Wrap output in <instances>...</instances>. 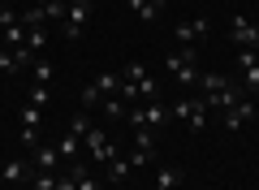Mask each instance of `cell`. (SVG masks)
<instances>
[{
	"instance_id": "4dcf8cb0",
	"label": "cell",
	"mask_w": 259,
	"mask_h": 190,
	"mask_svg": "<svg viewBox=\"0 0 259 190\" xmlns=\"http://www.w3.org/2000/svg\"><path fill=\"white\" fill-rule=\"evenodd\" d=\"M151 5H156V9H164V5H168V0H151Z\"/></svg>"
},
{
	"instance_id": "9c48e42d",
	"label": "cell",
	"mask_w": 259,
	"mask_h": 190,
	"mask_svg": "<svg viewBox=\"0 0 259 190\" xmlns=\"http://www.w3.org/2000/svg\"><path fill=\"white\" fill-rule=\"evenodd\" d=\"M56 164H61L56 143H39L35 151H30V169H35V173H56Z\"/></svg>"
},
{
	"instance_id": "44dd1931",
	"label": "cell",
	"mask_w": 259,
	"mask_h": 190,
	"mask_svg": "<svg viewBox=\"0 0 259 190\" xmlns=\"http://www.w3.org/2000/svg\"><path fill=\"white\" fill-rule=\"evenodd\" d=\"M125 173H130V160H125V156H117V160H108V186H117V181H125Z\"/></svg>"
},
{
	"instance_id": "83f0119b",
	"label": "cell",
	"mask_w": 259,
	"mask_h": 190,
	"mask_svg": "<svg viewBox=\"0 0 259 190\" xmlns=\"http://www.w3.org/2000/svg\"><path fill=\"white\" fill-rule=\"evenodd\" d=\"M56 190H78V177H74L69 169H65V173H56Z\"/></svg>"
},
{
	"instance_id": "3957f363",
	"label": "cell",
	"mask_w": 259,
	"mask_h": 190,
	"mask_svg": "<svg viewBox=\"0 0 259 190\" xmlns=\"http://www.w3.org/2000/svg\"><path fill=\"white\" fill-rule=\"evenodd\" d=\"M238 73H242V91L259 95V52L255 48H238Z\"/></svg>"
},
{
	"instance_id": "8fae6325",
	"label": "cell",
	"mask_w": 259,
	"mask_h": 190,
	"mask_svg": "<svg viewBox=\"0 0 259 190\" xmlns=\"http://www.w3.org/2000/svg\"><path fill=\"white\" fill-rule=\"evenodd\" d=\"M139 112H143V126H151V130H156V126H164V121H173V112H168L160 100H151L147 108H139ZM134 130H139V126H134Z\"/></svg>"
},
{
	"instance_id": "4fadbf2b",
	"label": "cell",
	"mask_w": 259,
	"mask_h": 190,
	"mask_svg": "<svg viewBox=\"0 0 259 190\" xmlns=\"http://www.w3.org/2000/svg\"><path fill=\"white\" fill-rule=\"evenodd\" d=\"M182 181H186V173L177 169V164H164V169L156 173V190H182Z\"/></svg>"
},
{
	"instance_id": "1f68e13d",
	"label": "cell",
	"mask_w": 259,
	"mask_h": 190,
	"mask_svg": "<svg viewBox=\"0 0 259 190\" xmlns=\"http://www.w3.org/2000/svg\"><path fill=\"white\" fill-rule=\"evenodd\" d=\"M30 5H52V0H30Z\"/></svg>"
},
{
	"instance_id": "ba28073f",
	"label": "cell",
	"mask_w": 259,
	"mask_h": 190,
	"mask_svg": "<svg viewBox=\"0 0 259 190\" xmlns=\"http://www.w3.org/2000/svg\"><path fill=\"white\" fill-rule=\"evenodd\" d=\"M207 26H212L207 18H194V22H177V26H173V35H177V44H203V39H207Z\"/></svg>"
},
{
	"instance_id": "5b68a950",
	"label": "cell",
	"mask_w": 259,
	"mask_h": 190,
	"mask_svg": "<svg viewBox=\"0 0 259 190\" xmlns=\"http://www.w3.org/2000/svg\"><path fill=\"white\" fill-rule=\"evenodd\" d=\"M82 147L91 151V160H95V164H108V160H117V147H112L108 138H104V130H95V126H91V134L82 138Z\"/></svg>"
},
{
	"instance_id": "f1b7e54d",
	"label": "cell",
	"mask_w": 259,
	"mask_h": 190,
	"mask_svg": "<svg viewBox=\"0 0 259 190\" xmlns=\"http://www.w3.org/2000/svg\"><path fill=\"white\" fill-rule=\"evenodd\" d=\"M78 190H108V186H104L100 177H91V173H82V177H78Z\"/></svg>"
},
{
	"instance_id": "d6986e66",
	"label": "cell",
	"mask_w": 259,
	"mask_h": 190,
	"mask_svg": "<svg viewBox=\"0 0 259 190\" xmlns=\"http://www.w3.org/2000/svg\"><path fill=\"white\" fill-rule=\"evenodd\" d=\"M44 126V108H35V104H22V130H39Z\"/></svg>"
},
{
	"instance_id": "e0dca14e",
	"label": "cell",
	"mask_w": 259,
	"mask_h": 190,
	"mask_svg": "<svg viewBox=\"0 0 259 190\" xmlns=\"http://www.w3.org/2000/svg\"><path fill=\"white\" fill-rule=\"evenodd\" d=\"M100 108H104V117H108V121H121V117H125V112H130V104L121 100V95H108V100H104Z\"/></svg>"
},
{
	"instance_id": "7a4b0ae2",
	"label": "cell",
	"mask_w": 259,
	"mask_h": 190,
	"mask_svg": "<svg viewBox=\"0 0 259 190\" xmlns=\"http://www.w3.org/2000/svg\"><path fill=\"white\" fill-rule=\"evenodd\" d=\"M91 13H95L91 0H65V22H61V30H65V39H69V44H78V39H82Z\"/></svg>"
},
{
	"instance_id": "f546056e",
	"label": "cell",
	"mask_w": 259,
	"mask_h": 190,
	"mask_svg": "<svg viewBox=\"0 0 259 190\" xmlns=\"http://www.w3.org/2000/svg\"><path fill=\"white\" fill-rule=\"evenodd\" d=\"M13 22H18V13H13V9H5V5H0V30H5V26H13Z\"/></svg>"
},
{
	"instance_id": "277c9868",
	"label": "cell",
	"mask_w": 259,
	"mask_h": 190,
	"mask_svg": "<svg viewBox=\"0 0 259 190\" xmlns=\"http://www.w3.org/2000/svg\"><path fill=\"white\" fill-rule=\"evenodd\" d=\"M229 39L238 48H255L259 52V26L250 18H242V13H233V22H229Z\"/></svg>"
},
{
	"instance_id": "ffe728a7",
	"label": "cell",
	"mask_w": 259,
	"mask_h": 190,
	"mask_svg": "<svg viewBox=\"0 0 259 190\" xmlns=\"http://www.w3.org/2000/svg\"><path fill=\"white\" fill-rule=\"evenodd\" d=\"M225 82H229L225 73H199V91H203V95H216Z\"/></svg>"
},
{
	"instance_id": "30bf717a",
	"label": "cell",
	"mask_w": 259,
	"mask_h": 190,
	"mask_svg": "<svg viewBox=\"0 0 259 190\" xmlns=\"http://www.w3.org/2000/svg\"><path fill=\"white\" fill-rule=\"evenodd\" d=\"M56 156H61L65 164H74L78 156H82V138L69 134V130H61V138H56Z\"/></svg>"
},
{
	"instance_id": "5bb4252c",
	"label": "cell",
	"mask_w": 259,
	"mask_h": 190,
	"mask_svg": "<svg viewBox=\"0 0 259 190\" xmlns=\"http://www.w3.org/2000/svg\"><path fill=\"white\" fill-rule=\"evenodd\" d=\"M134 134V151H147V156H156L160 147H156V134H151V126H139V130H130Z\"/></svg>"
},
{
	"instance_id": "d4e9b609",
	"label": "cell",
	"mask_w": 259,
	"mask_h": 190,
	"mask_svg": "<svg viewBox=\"0 0 259 190\" xmlns=\"http://www.w3.org/2000/svg\"><path fill=\"white\" fill-rule=\"evenodd\" d=\"M121 78H125V82H134V87H139V82L147 78V65H143V61H130L125 69H121Z\"/></svg>"
},
{
	"instance_id": "7402d4cb",
	"label": "cell",
	"mask_w": 259,
	"mask_h": 190,
	"mask_svg": "<svg viewBox=\"0 0 259 190\" xmlns=\"http://www.w3.org/2000/svg\"><path fill=\"white\" fill-rule=\"evenodd\" d=\"M130 9L139 13V22H156V18H160V9L151 5V0H130Z\"/></svg>"
},
{
	"instance_id": "9a60e30c",
	"label": "cell",
	"mask_w": 259,
	"mask_h": 190,
	"mask_svg": "<svg viewBox=\"0 0 259 190\" xmlns=\"http://www.w3.org/2000/svg\"><path fill=\"white\" fill-rule=\"evenodd\" d=\"M65 130H69V134H78V138H87V134H91V112L78 108L74 117H69V126H65Z\"/></svg>"
},
{
	"instance_id": "603a6c76",
	"label": "cell",
	"mask_w": 259,
	"mask_h": 190,
	"mask_svg": "<svg viewBox=\"0 0 259 190\" xmlns=\"http://www.w3.org/2000/svg\"><path fill=\"white\" fill-rule=\"evenodd\" d=\"M0 73H22V61L13 48H0Z\"/></svg>"
},
{
	"instance_id": "7c38bea8",
	"label": "cell",
	"mask_w": 259,
	"mask_h": 190,
	"mask_svg": "<svg viewBox=\"0 0 259 190\" xmlns=\"http://www.w3.org/2000/svg\"><path fill=\"white\" fill-rule=\"evenodd\" d=\"M30 173H35L30 160H5V164H0V181H26Z\"/></svg>"
},
{
	"instance_id": "cb8c5ba5",
	"label": "cell",
	"mask_w": 259,
	"mask_h": 190,
	"mask_svg": "<svg viewBox=\"0 0 259 190\" xmlns=\"http://www.w3.org/2000/svg\"><path fill=\"white\" fill-rule=\"evenodd\" d=\"M44 44H48V30H44V26H30V30H26V48L39 56V52H44Z\"/></svg>"
},
{
	"instance_id": "8992f818",
	"label": "cell",
	"mask_w": 259,
	"mask_h": 190,
	"mask_svg": "<svg viewBox=\"0 0 259 190\" xmlns=\"http://www.w3.org/2000/svg\"><path fill=\"white\" fill-rule=\"evenodd\" d=\"M246 121H255V95H242L233 108H225V130H242Z\"/></svg>"
},
{
	"instance_id": "484cf974",
	"label": "cell",
	"mask_w": 259,
	"mask_h": 190,
	"mask_svg": "<svg viewBox=\"0 0 259 190\" xmlns=\"http://www.w3.org/2000/svg\"><path fill=\"white\" fill-rule=\"evenodd\" d=\"M26 104H35V108H48V104H52V91L35 82V87H30V95H26Z\"/></svg>"
},
{
	"instance_id": "d6a6232c",
	"label": "cell",
	"mask_w": 259,
	"mask_h": 190,
	"mask_svg": "<svg viewBox=\"0 0 259 190\" xmlns=\"http://www.w3.org/2000/svg\"><path fill=\"white\" fill-rule=\"evenodd\" d=\"M255 121H259V104H255Z\"/></svg>"
},
{
	"instance_id": "6da1fadb",
	"label": "cell",
	"mask_w": 259,
	"mask_h": 190,
	"mask_svg": "<svg viewBox=\"0 0 259 190\" xmlns=\"http://www.w3.org/2000/svg\"><path fill=\"white\" fill-rule=\"evenodd\" d=\"M168 112H173V121H186V130H194V134L207 130V117H212V108H207L203 95H182Z\"/></svg>"
},
{
	"instance_id": "4316f807",
	"label": "cell",
	"mask_w": 259,
	"mask_h": 190,
	"mask_svg": "<svg viewBox=\"0 0 259 190\" xmlns=\"http://www.w3.org/2000/svg\"><path fill=\"white\" fill-rule=\"evenodd\" d=\"M30 73H35V82H39V87H48V82H52V65H48L44 56H35V65H30Z\"/></svg>"
},
{
	"instance_id": "2e32d148",
	"label": "cell",
	"mask_w": 259,
	"mask_h": 190,
	"mask_svg": "<svg viewBox=\"0 0 259 190\" xmlns=\"http://www.w3.org/2000/svg\"><path fill=\"white\" fill-rule=\"evenodd\" d=\"M18 22L30 30V26H44V22H48V13H44V5H26V9L18 13Z\"/></svg>"
},
{
	"instance_id": "52a82bcc",
	"label": "cell",
	"mask_w": 259,
	"mask_h": 190,
	"mask_svg": "<svg viewBox=\"0 0 259 190\" xmlns=\"http://www.w3.org/2000/svg\"><path fill=\"white\" fill-rule=\"evenodd\" d=\"M186 65H199V44H177L173 52L164 56V69L168 73H182Z\"/></svg>"
},
{
	"instance_id": "ac0fdd59",
	"label": "cell",
	"mask_w": 259,
	"mask_h": 190,
	"mask_svg": "<svg viewBox=\"0 0 259 190\" xmlns=\"http://www.w3.org/2000/svg\"><path fill=\"white\" fill-rule=\"evenodd\" d=\"M0 35H5V48H26V26H22V22H13V26H5Z\"/></svg>"
}]
</instances>
